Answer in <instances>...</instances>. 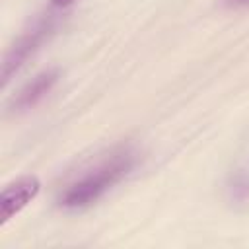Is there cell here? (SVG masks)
Listing matches in <instances>:
<instances>
[{
	"mask_svg": "<svg viewBox=\"0 0 249 249\" xmlns=\"http://www.w3.org/2000/svg\"><path fill=\"white\" fill-rule=\"evenodd\" d=\"M132 167V154L126 150H121L101 163H97L93 169L84 173L78 181H74L60 196V204L64 208H84L93 204L99 196H103L115 183H119L128 169Z\"/></svg>",
	"mask_w": 249,
	"mask_h": 249,
	"instance_id": "6da1fadb",
	"label": "cell"
},
{
	"mask_svg": "<svg viewBox=\"0 0 249 249\" xmlns=\"http://www.w3.org/2000/svg\"><path fill=\"white\" fill-rule=\"evenodd\" d=\"M41 189V181L35 175H23L2 189L0 195V226H4L10 218L21 212Z\"/></svg>",
	"mask_w": 249,
	"mask_h": 249,
	"instance_id": "7a4b0ae2",
	"label": "cell"
},
{
	"mask_svg": "<svg viewBox=\"0 0 249 249\" xmlns=\"http://www.w3.org/2000/svg\"><path fill=\"white\" fill-rule=\"evenodd\" d=\"M43 31H45V27L41 25V27H35L33 31H29L27 35H23L21 39H19V43L10 51V54L6 56V60H4V68H2V84H6L8 80H10V76H12V72H16L18 68H19V64L27 58V54L35 49V45L41 41V37H43Z\"/></svg>",
	"mask_w": 249,
	"mask_h": 249,
	"instance_id": "3957f363",
	"label": "cell"
},
{
	"mask_svg": "<svg viewBox=\"0 0 249 249\" xmlns=\"http://www.w3.org/2000/svg\"><path fill=\"white\" fill-rule=\"evenodd\" d=\"M54 82H56V72H53V70L35 76V78L21 89V93H19L18 99H16V105H18L19 109H29V107H33L39 99H43V97L49 93V89L53 88Z\"/></svg>",
	"mask_w": 249,
	"mask_h": 249,
	"instance_id": "277c9868",
	"label": "cell"
},
{
	"mask_svg": "<svg viewBox=\"0 0 249 249\" xmlns=\"http://www.w3.org/2000/svg\"><path fill=\"white\" fill-rule=\"evenodd\" d=\"M72 2H76V0H53L54 6H70Z\"/></svg>",
	"mask_w": 249,
	"mask_h": 249,
	"instance_id": "5b68a950",
	"label": "cell"
},
{
	"mask_svg": "<svg viewBox=\"0 0 249 249\" xmlns=\"http://www.w3.org/2000/svg\"><path fill=\"white\" fill-rule=\"evenodd\" d=\"M231 6H241V4H249V0H228Z\"/></svg>",
	"mask_w": 249,
	"mask_h": 249,
	"instance_id": "8992f818",
	"label": "cell"
}]
</instances>
